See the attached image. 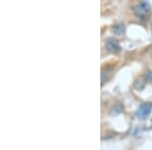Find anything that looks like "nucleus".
Wrapping results in <instances>:
<instances>
[{
    "label": "nucleus",
    "mask_w": 152,
    "mask_h": 150,
    "mask_svg": "<svg viewBox=\"0 0 152 150\" xmlns=\"http://www.w3.org/2000/svg\"><path fill=\"white\" fill-rule=\"evenodd\" d=\"M133 10H134L135 15H136L137 18L144 20V19H146L147 16L149 15V12H150V4L146 1H142L134 7Z\"/></svg>",
    "instance_id": "obj_1"
},
{
    "label": "nucleus",
    "mask_w": 152,
    "mask_h": 150,
    "mask_svg": "<svg viewBox=\"0 0 152 150\" xmlns=\"http://www.w3.org/2000/svg\"><path fill=\"white\" fill-rule=\"evenodd\" d=\"M151 110H152V104H148V102L142 104L139 107L138 110H137V117L141 120H145L150 115Z\"/></svg>",
    "instance_id": "obj_2"
},
{
    "label": "nucleus",
    "mask_w": 152,
    "mask_h": 150,
    "mask_svg": "<svg viewBox=\"0 0 152 150\" xmlns=\"http://www.w3.org/2000/svg\"><path fill=\"white\" fill-rule=\"evenodd\" d=\"M105 49L111 53H118L120 51L119 43L114 39H109L105 42Z\"/></svg>",
    "instance_id": "obj_3"
},
{
    "label": "nucleus",
    "mask_w": 152,
    "mask_h": 150,
    "mask_svg": "<svg viewBox=\"0 0 152 150\" xmlns=\"http://www.w3.org/2000/svg\"><path fill=\"white\" fill-rule=\"evenodd\" d=\"M125 31V26H117L114 28V33H116L117 35H121V34H123Z\"/></svg>",
    "instance_id": "obj_4"
},
{
    "label": "nucleus",
    "mask_w": 152,
    "mask_h": 150,
    "mask_svg": "<svg viewBox=\"0 0 152 150\" xmlns=\"http://www.w3.org/2000/svg\"><path fill=\"white\" fill-rule=\"evenodd\" d=\"M144 78H145L147 81H152V72H151V71L146 72L145 75H144Z\"/></svg>",
    "instance_id": "obj_5"
}]
</instances>
